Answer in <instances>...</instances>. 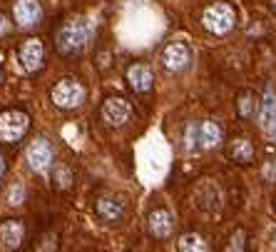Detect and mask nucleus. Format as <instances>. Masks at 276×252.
<instances>
[{"label":"nucleus","instance_id":"1","mask_svg":"<svg viewBox=\"0 0 276 252\" xmlns=\"http://www.w3.org/2000/svg\"><path fill=\"white\" fill-rule=\"evenodd\" d=\"M169 160H172L169 145L157 133H152L140 145V177H142V182L157 185L169 170Z\"/></svg>","mask_w":276,"mask_h":252},{"label":"nucleus","instance_id":"19","mask_svg":"<svg viewBox=\"0 0 276 252\" xmlns=\"http://www.w3.org/2000/svg\"><path fill=\"white\" fill-rule=\"evenodd\" d=\"M22 197H25V190H22L20 185H13V187H10V193H8L10 205H20V202H22Z\"/></svg>","mask_w":276,"mask_h":252},{"label":"nucleus","instance_id":"16","mask_svg":"<svg viewBox=\"0 0 276 252\" xmlns=\"http://www.w3.org/2000/svg\"><path fill=\"white\" fill-rule=\"evenodd\" d=\"M97 210H100V215H102L105 220H117L120 215L125 213V202H122L120 197H102V200L97 202Z\"/></svg>","mask_w":276,"mask_h":252},{"label":"nucleus","instance_id":"7","mask_svg":"<svg viewBox=\"0 0 276 252\" xmlns=\"http://www.w3.org/2000/svg\"><path fill=\"white\" fill-rule=\"evenodd\" d=\"M28 165L35 170V173H48L50 165H53V145L42 137L33 140L28 145Z\"/></svg>","mask_w":276,"mask_h":252},{"label":"nucleus","instance_id":"25","mask_svg":"<svg viewBox=\"0 0 276 252\" xmlns=\"http://www.w3.org/2000/svg\"><path fill=\"white\" fill-rule=\"evenodd\" d=\"M53 247H55V242H53V237H50V242H48V247L42 245V247H40V252H53Z\"/></svg>","mask_w":276,"mask_h":252},{"label":"nucleus","instance_id":"6","mask_svg":"<svg viewBox=\"0 0 276 252\" xmlns=\"http://www.w3.org/2000/svg\"><path fill=\"white\" fill-rule=\"evenodd\" d=\"M162 65L172 73H182L192 65V48L187 43H169L162 53Z\"/></svg>","mask_w":276,"mask_h":252},{"label":"nucleus","instance_id":"15","mask_svg":"<svg viewBox=\"0 0 276 252\" xmlns=\"http://www.w3.org/2000/svg\"><path fill=\"white\" fill-rule=\"evenodd\" d=\"M149 230L157 235V237H167L174 230V220H172V213L167 210H154L149 215Z\"/></svg>","mask_w":276,"mask_h":252},{"label":"nucleus","instance_id":"2","mask_svg":"<svg viewBox=\"0 0 276 252\" xmlns=\"http://www.w3.org/2000/svg\"><path fill=\"white\" fill-rule=\"evenodd\" d=\"M90 35H92L90 23L85 18H73L67 25L60 28V33H57V48H60V53H67V55L80 53V50L87 48Z\"/></svg>","mask_w":276,"mask_h":252},{"label":"nucleus","instance_id":"3","mask_svg":"<svg viewBox=\"0 0 276 252\" xmlns=\"http://www.w3.org/2000/svg\"><path fill=\"white\" fill-rule=\"evenodd\" d=\"M234 8L229 5V3H214V5H209L206 10H204V28L206 30H212L214 35H224V33H229L232 28H234Z\"/></svg>","mask_w":276,"mask_h":252},{"label":"nucleus","instance_id":"13","mask_svg":"<svg viewBox=\"0 0 276 252\" xmlns=\"http://www.w3.org/2000/svg\"><path fill=\"white\" fill-rule=\"evenodd\" d=\"M259 122L264 130H276V95L274 90H266V95L261 100V110H259Z\"/></svg>","mask_w":276,"mask_h":252},{"label":"nucleus","instance_id":"4","mask_svg":"<svg viewBox=\"0 0 276 252\" xmlns=\"http://www.w3.org/2000/svg\"><path fill=\"white\" fill-rule=\"evenodd\" d=\"M28 125H30V117L20 110L0 113V140L3 142H18L20 137L25 135Z\"/></svg>","mask_w":276,"mask_h":252},{"label":"nucleus","instance_id":"11","mask_svg":"<svg viewBox=\"0 0 276 252\" xmlns=\"http://www.w3.org/2000/svg\"><path fill=\"white\" fill-rule=\"evenodd\" d=\"M129 115H132L129 105L125 100H120V97H110V100L105 102V108H102V117H105L110 125H122V122L129 120Z\"/></svg>","mask_w":276,"mask_h":252},{"label":"nucleus","instance_id":"12","mask_svg":"<svg viewBox=\"0 0 276 252\" xmlns=\"http://www.w3.org/2000/svg\"><path fill=\"white\" fill-rule=\"evenodd\" d=\"M22 222L18 220H8V222H3L0 225V245H3V250H15L20 245V240H22Z\"/></svg>","mask_w":276,"mask_h":252},{"label":"nucleus","instance_id":"5","mask_svg":"<svg viewBox=\"0 0 276 252\" xmlns=\"http://www.w3.org/2000/svg\"><path fill=\"white\" fill-rule=\"evenodd\" d=\"M53 100H55L57 108H65V110H73L77 108L82 100H85V88L73 78H65L60 80L53 90Z\"/></svg>","mask_w":276,"mask_h":252},{"label":"nucleus","instance_id":"10","mask_svg":"<svg viewBox=\"0 0 276 252\" xmlns=\"http://www.w3.org/2000/svg\"><path fill=\"white\" fill-rule=\"evenodd\" d=\"M40 15H42V10H40V3L37 0H18L15 3V20H18V25H22V28L37 25Z\"/></svg>","mask_w":276,"mask_h":252},{"label":"nucleus","instance_id":"22","mask_svg":"<svg viewBox=\"0 0 276 252\" xmlns=\"http://www.w3.org/2000/svg\"><path fill=\"white\" fill-rule=\"evenodd\" d=\"M264 177L271 180V182H276V160L269 162V165H264Z\"/></svg>","mask_w":276,"mask_h":252},{"label":"nucleus","instance_id":"23","mask_svg":"<svg viewBox=\"0 0 276 252\" xmlns=\"http://www.w3.org/2000/svg\"><path fill=\"white\" fill-rule=\"evenodd\" d=\"M239 110H241V115H249V113H251V97H249V95H244V97H241Z\"/></svg>","mask_w":276,"mask_h":252},{"label":"nucleus","instance_id":"28","mask_svg":"<svg viewBox=\"0 0 276 252\" xmlns=\"http://www.w3.org/2000/svg\"><path fill=\"white\" fill-rule=\"evenodd\" d=\"M274 137H276V130H274Z\"/></svg>","mask_w":276,"mask_h":252},{"label":"nucleus","instance_id":"14","mask_svg":"<svg viewBox=\"0 0 276 252\" xmlns=\"http://www.w3.org/2000/svg\"><path fill=\"white\" fill-rule=\"evenodd\" d=\"M127 80L137 93H145V90L152 88V80L154 78H152V70H149L147 65H132L127 70Z\"/></svg>","mask_w":276,"mask_h":252},{"label":"nucleus","instance_id":"21","mask_svg":"<svg viewBox=\"0 0 276 252\" xmlns=\"http://www.w3.org/2000/svg\"><path fill=\"white\" fill-rule=\"evenodd\" d=\"M232 240H234V242H232V247H229V250H226V252H239V250H241V245H244V233H241V230H239V233L234 235Z\"/></svg>","mask_w":276,"mask_h":252},{"label":"nucleus","instance_id":"24","mask_svg":"<svg viewBox=\"0 0 276 252\" xmlns=\"http://www.w3.org/2000/svg\"><path fill=\"white\" fill-rule=\"evenodd\" d=\"M8 30H10V23L0 15V33H8Z\"/></svg>","mask_w":276,"mask_h":252},{"label":"nucleus","instance_id":"20","mask_svg":"<svg viewBox=\"0 0 276 252\" xmlns=\"http://www.w3.org/2000/svg\"><path fill=\"white\" fill-rule=\"evenodd\" d=\"M57 185L60 187H67L70 185V170H62V167L57 170Z\"/></svg>","mask_w":276,"mask_h":252},{"label":"nucleus","instance_id":"18","mask_svg":"<svg viewBox=\"0 0 276 252\" xmlns=\"http://www.w3.org/2000/svg\"><path fill=\"white\" fill-rule=\"evenodd\" d=\"M251 155H254V148H251L246 140H241L239 145L234 148V157H237V160H251Z\"/></svg>","mask_w":276,"mask_h":252},{"label":"nucleus","instance_id":"26","mask_svg":"<svg viewBox=\"0 0 276 252\" xmlns=\"http://www.w3.org/2000/svg\"><path fill=\"white\" fill-rule=\"evenodd\" d=\"M3 173H5V162H3V157H0V177H3Z\"/></svg>","mask_w":276,"mask_h":252},{"label":"nucleus","instance_id":"8","mask_svg":"<svg viewBox=\"0 0 276 252\" xmlns=\"http://www.w3.org/2000/svg\"><path fill=\"white\" fill-rule=\"evenodd\" d=\"M189 140H197V148H214V145H219L221 140V130L217 122H202V125H197V128H192L189 130Z\"/></svg>","mask_w":276,"mask_h":252},{"label":"nucleus","instance_id":"17","mask_svg":"<svg viewBox=\"0 0 276 252\" xmlns=\"http://www.w3.org/2000/svg\"><path fill=\"white\" fill-rule=\"evenodd\" d=\"M179 252H206V242L199 235H184L179 240Z\"/></svg>","mask_w":276,"mask_h":252},{"label":"nucleus","instance_id":"27","mask_svg":"<svg viewBox=\"0 0 276 252\" xmlns=\"http://www.w3.org/2000/svg\"><path fill=\"white\" fill-rule=\"evenodd\" d=\"M274 8H276V0H274Z\"/></svg>","mask_w":276,"mask_h":252},{"label":"nucleus","instance_id":"9","mask_svg":"<svg viewBox=\"0 0 276 252\" xmlns=\"http://www.w3.org/2000/svg\"><path fill=\"white\" fill-rule=\"evenodd\" d=\"M42 58H45V50L40 40H25L20 45V65L25 70H37L42 65Z\"/></svg>","mask_w":276,"mask_h":252}]
</instances>
